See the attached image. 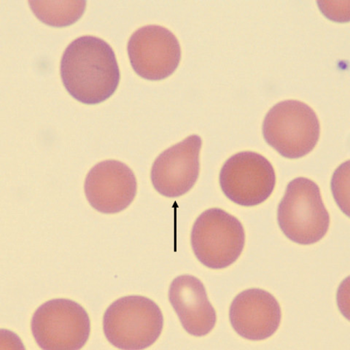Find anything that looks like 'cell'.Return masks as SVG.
I'll return each instance as SVG.
<instances>
[{
	"mask_svg": "<svg viewBox=\"0 0 350 350\" xmlns=\"http://www.w3.org/2000/svg\"><path fill=\"white\" fill-rule=\"evenodd\" d=\"M60 73L68 93L84 105L104 103L114 94L120 81L114 51L103 39L90 36L68 45Z\"/></svg>",
	"mask_w": 350,
	"mask_h": 350,
	"instance_id": "1",
	"label": "cell"
},
{
	"mask_svg": "<svg viewBox=\"0 0 350 350\" xmlns=\"http://www.w3.org/2000/svg\"><path fill=\"white\" fill-rule=\"evenodd\" d=\"M163 317L159 306L143 296H127L113 302L104 314L103 329L112 346L121 349L148 348L160 337Z\"/></svg>",
	"mask_w": 350,
	"mask_h": 350,
	"instance_id": "2",
	"label": "cell"
},
{
	"mask_svg": "<svg viewBox=\"0 0 350 350\" xmlns=\"http://www.w3.org/2000/svg\"><path fill=\"white\" fill-rule=\"evenodd\" d=\"M280 228L287 239L299 245L315 244L328 232L330 217L319 185L306 178L291 180L280 202Z\"/></svg>",
	"mask_w": 350,
	"mask_h": 350,
	"instance_id": "3",
	"label": "cell"
},
{
	"mask_svg": "<svg viewBox=\"0 0 350 350\" xmlns=\"http://www.w3.org/2000/svg\"><path fill=\"white\" fill-rule=\"evenodd\" d=\"M320 123L309 105L297 100L281 101L265 116L262 133L267 143L288 159L312 152L320 137Z\"/></svg>",
	"mask_w": 350,
	"mask_h": 350,
	"instance_id": "4",
	"label": "cell"
},
{
	"mask_svg": "<svg viewBox=\"0 0 350 350\" xmlns=\"http://www.w3.org/2000/svg\"><path fill=\"white\" fill-rule=\"evenodd\" d=\"M245 243L244 228L238 219L221 208H213L197 218L191 233V245L202 265L222 269L241 255Z\"/></svg>",
	"mask_w": 350,
	"mask_h": 350,
	"instance_id": "5",
	"label": "cell"
},
{
	"mask_svg": "<svg viewBox=\"0 0 350 350\" xmlns=\"http://www.w3.org/2000/svg\"><path fill=\"white\" fill-rule=\"evenodd\" d=\"M31 329L42 349L76 350L88 340L90 320L81 304L69 299H53L36 310Z\"/></svg>",
	"mask_w": 350,
	"mask_h": 350,
	"instance_id": "6",
	"label": "cell"
},
{
	"mask_svg": "<svg viewBox=\"0 0 350 350\" xmlns=\"http://www.w3.org/2000/svg\"><path fill=\"white\" fill-rule=\"evenodd\" d=\"M219 185L228 199L241 206H256L269 199L275 189L274 168L256 152H240L224 163Z\"/></svg>",
	"mask_w": 350,
	"mask_h": 350,
	"instance_id": "7",
	"label": "cell"
},
{
	"mask_svg": "<svg viewBox=\"0 0 350 350\" xmlns=\"http://www.w3.org/2000/svg\"><path fill=\"white\" fill-rule=\"evenodd\" d=\"M133 69L148 81H162L173 75L180 64V44L176 36L159 25H148L135 31L128 42Z\"/></svg>",
	"mask_w": 350,
	"mask_h": 350,
	"instance_id": "8",
	"label": "cell"
},
{
	"mask_svg": "<svg viewBox=\"0 0 350 350\" xmlns=\"http://www.w3.org/2000/svg\"><path fill=\"white\" fill-rule=\"evenodd\" d=\"M202 144L199 135H191L157 157L150 178L157 193L176 198L193 189L200 175Z\"/></svg>",
	"mask_w": 350,
	"mask_h": 350,
	"instance_id": "9",
	"label": "cell"
},
{
	"mask_svg": "<svg viewBox=\"0 0 350 350\" xmlns=\"http://www.w3.org/2000/svg\"><path fill=\"white\" fill-rule=\"evenodd\" d=\"M84 191L94 210L105 214L118 213L126 210L137 196V178L125 163L105 161L90 169Z\"/></svg>",
	"mask_w": 350,
	"mask_h": 350,
	"instance_id": "10",
	"label": "cell"
},
{
	"mask_svg": "<svg viewBox=\"0 0 350 350\" xmlns=\"http://www.w3.org/2000/svg\"><path fill=\"white\" fill-rule=\"evenodd\" d=\"M229 318L240 336L260 341L272 336L279 329L281 308L270 293L254 288L240 293L234 299Z\"/></svg>",
	"mask_w": 350,
	"mask_h": 350,
	"instance_id": "11",
	"label": "cell"
},
{
	"mask_svg": "<svg viewBox=\"0 0 350 350\" xmlns=\"http://www.w3.org/2000/svg\"><path fill=\"white\" fill-rule=\"evenodd\" d=\"M169 301L189 334L205 336L217 323V313L202 282L190 275L175 278L169 288Z\"/></svg>",
	"mask_w": 350,
	"mask_h": 350,
	"instance_id": "12",
	"label": "cell"
},
{
	"mask_svg": "<svg viewBox=\"0 0 350 350\" xmlns=\"http://www.w3.org/2000/svg\"><path fill=\"white\" fill-rule=\"evenodd\" d=\"M29 5L38 20L55 27L75 24L86 9L85 1H30Z\"/></svg>",
	"mask_w": 350,
	"mask_h": 350,
	"instance_id": "13",
	"label": "cell"
}]
</instances>
